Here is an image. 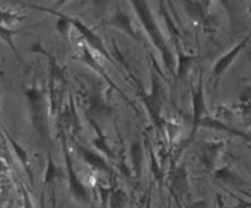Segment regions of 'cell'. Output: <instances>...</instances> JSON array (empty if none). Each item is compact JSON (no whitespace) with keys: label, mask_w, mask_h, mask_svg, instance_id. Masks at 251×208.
<instances>
[{"label":"cell","mask_w":251,"mask_h":208,"mask_svg":"<svg viewBox=\"0 0 251 208\" xmlns=\"http://www.w3.org/2000/svg\"><path fill=\"white\" fill-rule=\"evenodd\" d=\"M136 19L146 33V38L156 48L168 75L176 77V55L154 16L149 0H129Z\"/></svg>","instance_id":"6da1fadb"},{"label":"cell","mask_w":251,"mask_h":208,"mask_svg":"<svg viewBox=\"0 0 251 208\" xmlns=\"http://www.w3.org/2000/svg\"><path fill=\"white\" fill-rule=\"evenodd\" d=\"M27 112L32 127L44 144L50 143V110L46 86L33 78L24 86Z\"/></svg>","instance_id":"7a4b0ae2"},{"label":"cell","mask_w":251,"mask_h":208,"mask_svg":"<svg viewBox=\"0 0 251 208\" xmlns=\"http://www.w3.org/2000/svg\"><path fill=\"white\" fill-rule=\"evenodd\" d=\"M59 137L61 141V151H63L64 163H65V175L68 178V190L69 195L71 196L74 201L81 205H90L91 203V193L87 186L83 184L81 178L78 176L77 170L74 166L73 157L69 152L68 144H66V134L59 132Z\"/></svg>","instance_id":"3957f363"},{"label":"cell","mask_w":251,"mask_h":208,"mask_svg":"<svg viewBox=\"0 0 251 208\" xmlns=\"http://www.w3.org/2000/svg\"><path fill=\"white\" fill-rule=\"evenodd\" d=\"M95 54H96L95 51H93L92 49L88 48V46L82 41V39L78 38L77 49H76V58H77V60H80L81 63L85 64L86 66H88V68H90L93 72H96L97 75H100V77L102 78V80L104 81L107 85H109V87L112 88V90H114L115 92L119 93V94L122 95L123 99H124L125 102H126L127 104L132 108V109L136 110V107H134V104H132L131 100L127 98V95L125 94V93L123 92V90H120V88L117 86V83H115L114 81L110 78L109 73H108L107 70L103 68V65H100V63L98 61L97 55H95Z\"/></svg>","instance_id":"277c9868"},{"label":"cell","mask_w":251,"mask_h":208,"mask_svg":"<svg viewBox=\"0 0 251 208\" xmlns=\"http://www.w3.org/2000/svg\"><path fill=\"white\" fill-rule=\"evenodd\" d=\"M104 24L105 26L117 29V31L122 32V33L126 34L127 37H130L132 41L139 43L140 46H146V37H145L144 33L136 27L134 17H132L127 11L123 10L122 6H118L117 9L105 19Z\"/></svg>","instance_id":"5b68a950"},{"label":"cell","mask_w":251,"mask_h":208,"mask_svg":"<svg viewBox=\"0 0 251 208\" xmlns=\"http://www.w3.org/2000/svg\"><path fill=\"white\" fill-rule=\"evenodd\" d=\"M69 22H70L73 29H76V32L78 33V38L82 39L86 44L88 46V48L92 49L97 55L102 56L103 59H105L107 61H109L112 65H117V61L113 58L112 53L108 50V48L105 46L104 42L102 41L100 36L93 31L91 27H88L87 24L83 23L81 20H78L77 17H73L70 15H68Z\"/></svg>","instance_id":"8992f818"},{"label":"cell","mask_w":251,"mask_h":208,"mask_svg":"<svg viewBox=\"0 0 251 208\" xmlns=\"http://www.w3.org/2000/svg\"><path fill=\"white\" fill-rule=\"evenodd\" d=\"M251 41V32L248 36H245L244 38L240 39L235 46H233L232 48L229 49L228 51H226L223 55H221L220 58L216 60V63L213 64L212 66V86H213V90H217L218 86H220L221 81H222L223 76L226 75L228 70L230 69V66L234 64V61L239 58L240 54L245 50L247 46L249 44V42Z\"/></svg>","instance_id":"52a82bcc"},{"label":"cell","mask_w":251,"mask_h":208,"mask_svg":"<svg viewBox=\"0 0 251 208\" xmlns=\"http://www.w3.org/2000/svg\"><path fill=\"white\" fill-rule=\"evenodd\" d=\"M142 99L152 119L158 122L166 100V87L162 77L154 70L151 71V91L150 93H142Z\"/></svg>","instance_id":"ba28073f"},{"label":"cell","mask_w":251,"mask_h":208,"mask_svg":"<svg viewBox=\"0 0 251 208\" xmlns=\"http://www.w3.org/2000/svg\"><path fill=\"white\" fill-rule=\"evenodd\" d=\"M191 104H193V121H191L190 137H193V135L198 131L201 120L206 115L210 114L207 109V102H206L202 70H200V73H199L198 85L191 92Z\"/></svg>","instance_id":"9c48e42d"},{"label":"cell","mask_w":251,"mask_h":208,"mask_svg":"<svg viewBox=\"0 0 251 208\" xmlns=\"http://www.w3.org/2000/svg\"><path fill=\"white\" fill-rule=\"evenodd\" d=\"M74 147H75V151L76 153H77V156L80 157L83 161V163L87 164L92 170L100 174H105V175H113V174H114L113 166L110 165L108 159L105 158L102 153H100V152L95 151V149L92 148L82 146V144L78 143V142H76Z\"/></svg>","instance_id":"30bf717a"},{"label":"cell","mask_w":251,"mask_h":208,"mask_svg":"<svg viewBox=\"0 0 251 208\" xmlns=\"http://www.w3.org/2000/svg\"><path fill=\"white\" fill-rule=\"evenodd\" d=\"M225 148V141L212 139V141L203 142L200 147V151H199V157H200V161L203 164V166L212 171L217 169V163L220 162Z\"/></svg>","instance_id":"8fae6325"},{"label":"cell","mask_w":251,"mask_h":208,"mask_svg":"<svg viewBox=\"0 0 251 208\" xmlns=\"http://www.w3.org/2000/svg\"><path fill=\"white\" fill-rule=\"evenodd\" d=\"M213 0H183L184 9L193 21L211 26V6Z\"/></svg>","instance_id":"7c38bea8"},{"label":"cell","mask_w":251,"mask_h":208,"mask_svg":"<svg viewBox=\"0 0 251 208\" xmlns=\"http://www.w3.org/2000/svg\"><path fill=\"white\" fill-rule=\"evenodd\" d=\"M65 171L60 168V166L56 165L53 161V156H51L50 149L48 151V158H47V166H46V173H44L43 178V188L44 193L49 192L51 197V205L53 208H55V202H56V195H55V188L58 181L63 178V174Z\"/></svg>","instance_id":"4fadbf2b"},{"label":"cell","mask_w":251,"mask_h":208,"mask_svg":"<svg viewBox=\"0 0 251 208\" xmlns=\"http://www.w3.org/2000/svg\"><path fill=\"white\" fill-rule=\"evenodd\" d=\"M199 127H205V129L225 132V134L230 135V136L238 137V139H244L245 142H248L251 147V136L249 134L242 131V130L235 129V127H233V126H229L227 122L222 121V120L218 119V117L211 116L210 114L206 115V116L201 120L200 124H199Z\"/></svg>","instance_id":"5bb4252c"},{"label":"cell","mask_w":251,"mask_h":208,"mask_svg":"<svg viewBox=\"0 0 251 208\" xmlns=\"http://www.w3.org/2000/svg\"><path fill=\"white\" fill-rule=\"evenodd\" d=\"M86 119H87L88 124L91 125V127H92L93 131H95V134H96L95 139H92V144H93V147L96 148V151H98L100 153H102L105 158L115 159L114 152H113L112 147H110L109 143H108L107 137H105L104 132H103L102 127L100 126V124H98L97 120L93 119V117H91V116H88V115H86Z\"/></svg>","instance_id":"9a60e30c"},{"label":"cell","mask_w":251,"mask_h":208,"mask_svg":"<svg viewBox=\"0 0 251 208\" xmlns=\"http://www.w3.org/2000/svg\"><path fill=\"white\" fill-rule=\"evenodd\" d=\"M21 34H27V36H34L33 33H31L27 29H21V28H11V27L4 26V24L0 23V41L2 43L6 44L7 48L11 50V53L14 54V56L16 58V60L20 64L24 65V59H22L21 54H20L19 49H17L16 44H15V37L21 36Z\"/></svg>","instance_id":"2e32d148"},{"label":"cell","mask_w":251,"mask_h":208,"mask_svg":"<svg viewBox=\"0 0 251 208\" xmlns=\"http://www.w3.org/2000/svg\"><path fill=\"white\" fill-rule=\"evenodd\" d=\"M171 190L176 193V197H181L189 190L188 171L185 165H179L174 169L171 176Z\"/></svg>","instance_id":"e0dca14e"},{"label":"cell","mask_w":251,"mask_h":208,"mask_svg":"<svg viewBox=\"0 0 251 208\" xmlns=\"http://www.w3.org/2000/svg\"><path fill=\"white\" fill-rule=\"evenodd\" d=\"M195 61V55L191 53H186L184 48L176 49V77L178 80L185 77L188 75L191 65Z\"/></svg>","instance_id":"ac0fdd59"},{"label":"cell","mask_w":251,"mask_h":208,"mask_svg":"<svg viewBox=\"0 0 251 208\" xmlns=\"http://www.w3.org/2000/svg\"><path fill=\"white\" fill-rule=\"evenodd\" d=\"M130 159H131L132 173L136 176V179L141 178L142 169H144L145 163V151L144 146L140 141H132L130 146Z\"/></svg>","instance_id":"d6986e66"},{"label":"cell","mask_w":251,"mask_h":208,"mask_svg":"<svg viewBox=\"0 0 251 208\" xmlns=\"http://www.w3.org/2000/svg\"><path fill=\"white\" fill-rule=\"evenodd\" d=\"M213 174H215V178L217 180L222 181V183L227 184V185L232 186L237 190H243V187H244V181L238 175V173L232 170L229 166H221V168L215 169Z\"/></svg>","instance_id":"ffe728a7"},{"label":"cell","mask_w":251,"mask_h":208,"mask_svg":"<svg viewBox=\"0 0 251 208\" xmlns=\"http://www.w3.org/2000/svg\"><path fill=\"white\" fill-rule=\"evenodd\" d=\"M25 19H26V16L24 14H20L12 9L0 6V23L4 24V26L16 28L17 24L21 23Z\"/></svg>","instance_id":"44dd1931"},{"label":"cell","mask_w":251,"mask_h":208,"mask_svg":"<svg viewBox=\"0 0 251 208\" xmlns=\"http://www.w3.org/2000/svg\"><path fill=\"white\" fill-rule=\"evenodd\" d=\"M2 130H4V131H5V129H4V127H2ZM5 135H6V137H7V139H9L10 143H11V146H12V148H14L15 153H16L17 158H19V161L21 162L22 166H24V168H25V170H26V171H27V174H28V176H29V181H31V183H32V181H33V175H32L31 166H29V159H28V154H27V152L25 151V149L22 148V147L20 146V144L17 143V142L15 141V139H12L11 136H10V135H9V132H6V131H5Z\"/></svg>","instance_id":"7402d4cb"},{"label":"cell","mask_w":251,"mask_h":208,"mask_svg":"<svg viewBox=\"0 0 251 208\" xmlns=\"http://www.w3.org/2000/svg\"><path fill=\"white\" fill-rule=\"evenodd\" d=\"M110 208H124L126 203V193L122 188H117L113 191L110 196Z\"/></svg>","instance_id":"603a6c76"},{"label":"cell","mask_w":251,"mask_h":208,"mask_svg":"<svg viewBox=\"0 0 251 208\" xmlns=\"http://www.w3.org/2000/svg\"><path fill=\"white\" fill-rule=\"evenodd\" d=\"M96 17H103L108 11L110 0H90Z\"/></svg>","instance_id":"cb8c5ba5"},{"label":"cell","mask_w":251,"mask_h":208,"mask_svg":"<svg viewBox=\"0 0 251 208\" xmlns=\"http://www.w3.org/2000/svg\"><path fill=\"white\" fill-rule=\"evenodd\" d=\"M235 107H250L251 108V83L244 86L238 95L237 105Z\"/></svg>","instance_id":"d4e9b609"},{"label":"cell","mask_w":251,"mask_h":208,"mask_svg":"<svg viewBox=\"0 0 251 208\" xmlns=\"http://www.w3.org/2000/svg\"><path fill=\"white\" fill-rule=\"evenodd\" d=\"M237 112L242 116L243 121L251 130V108L250 107H235Z\"/></svg>","instance_id":"484cf974"},{"label":"cell","mask_w":251,"mask_h":208,"mask_svg":"<svg viewBox=\"0 0 251 208\" xmlns=\"http://www.w3.org/2000/svg\"><path fill=\"white\" fill-rule=\"evenodd\" d=\"M69 1H71V0H55V1H54L53 7H51V9H54V10L60 9V7H63L64 5L68 4Z\"/></svg>","instance_id":"4316f807"},{"label":"cell","mask_w":251,"mask_h":208,"mask_svg":"<svg viewBox=\"0 0 251 208\" xmlns=\"http://www.w3.org/2000/svg\"><path fill=\"white\" fill-rule=\"evenodd\" d=\"M216 208H226V203L221 195L216 196Z\"/></svg>","instance_id":"83f0119b"},{"label":"cell","mask_w":251,"mask_h":208,"mask_svg":"<svg viewBox=\"0 0 251 208\" xmlns=\"http://www.w3.org/2000/svg\"><path fill=\"white\" fill-rule=\"evenodd\" d=\"M245 53H247V59L248 61L251 64V41L249 42V44L247 46V48H245Z\"/></svg>","instance_id":"f1b7e54d"},{"label":"cell","mask_w":251,"mask_h":208,"mask_svg":"<svg viewBox=\"0 0 251 208\" xmlns=\"http://www.w3.org/2000/svg\"><path fill=\"white\" fill-rule=\"evenodd\" d=\"M242 208H251V202H249V201H244V202L242 203Z\"/></svg>","instance_id":"f546056e"},{"label":"cell","mask_w":251,"mask_h":208,"mask_svg":"<svg viewBox=\"0 0 251 208\" xmlns=\"http://www.w3.org/2000/svg\"><path fill=\"white\" fill-rule=\"evenodd\" d=\"M249 12H250V15H251V0H249Z\"/></svg>","instance_id":"4dcf8cb0"}]
</instances>
